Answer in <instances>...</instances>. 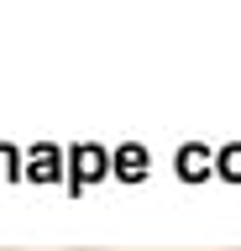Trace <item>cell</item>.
Returning a JSON list of instances; mask_svg holds the SVG:
<instances>
[{"mask_svg": "<svg viewBox=\"0 0 241 251\" xmlns=\"http://www.w3.org/2000/svg\"><path fill=\"white\" fill-rule=\"evenodd\" d=\"M0 251H5V246H0Z\"/></svg>", "mask_w": 241, "mask_h": 251, "instance_id": "1", "label": "cell"}, {"mask_svg": "<svg viewBox=\"0 0 241 251\" xmlns=\"http://www.w3.org/2000/svg\"><path fill=\"white\" fill-rule=\"evenodd\" d=\"M236 251H241V246H236Z\"/></svg>", "mask_w": 241, "mask_h": 251, "instance_id": "2", "label": "cell"}]
</instances>
